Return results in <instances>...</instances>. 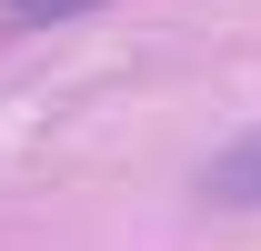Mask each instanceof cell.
<instances>
[{
    "mask_svg": "<svg viewBox=\"0 0 261 251\" xmlns=\"http://www.w3.org/2000/svg\"><path fill=\"white\" fill-rule=\"evenodd\" d=\"M201 201H221V211H261V131H241L231 151H211Z\"/></svg>",
    "mask_w": 261,
    "mask_h": 251,
    "instance_id": "obj_1",
    "label": "cell"
},
{
    "mask_svg": "<svg viewBox=\"0 0 261 251\" xmlns=\"http://www.w3.org/2000/svg\"><path fill=\"white\" fill-rule=\"evenodd\" d=\"M111 0H0V31H61V20H91Z\"/></svg>",
    "mask_w": 261,
    "mask_h": 251,
    "instance_id": "obj_2",
    "label": "cell"
}]
</instances>
